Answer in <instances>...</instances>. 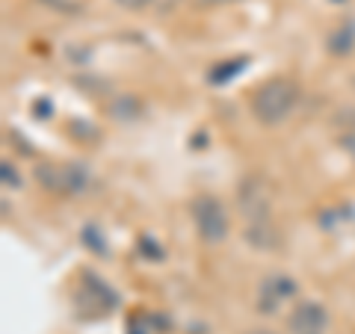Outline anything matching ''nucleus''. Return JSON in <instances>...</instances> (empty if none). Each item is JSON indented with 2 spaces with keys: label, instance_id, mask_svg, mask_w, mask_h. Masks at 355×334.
Segmentation results:
<instances>
[{
  "label": "nucleus",
  "instance_id": "1",
  "mask_svg": "<svg viewBox=\"0 0 355 334\" xmlns=\"http://www.w3.org/2000/svg\"><path fill=\"white\" fill-rule=\"evenodd\" d=\"M299 104V86L291 77H270L252 92V116L261 125H282Z\"/></svg>",
  "mask_w": 355,
  "mask_h": 334
},
{
  "label": "nucleus",
  "instance_id": "2",
  "mask_svg": "<svg viewBox=\"0 0 355 334\" xmlns=\"http://www.w3.org/2000/svg\"><path fill=\"white\" fill-rule=\"evenodd\" d=\"M190 216H193L196 234L207 243V246H216V243H222L228 237V228H231L228 210L216 195H210V193L196 195L190 202Z\"/></svg>",
  "mask_w": 355,
  "mask_h": 334
},
{
  "label": "nucleus",
  "instance_id": "3",
  "mask_svg": "<svg viewBox=\"0 0 355 334\" xmlns=\"http://www.w3.org/2000/svg\"><path fill=\"white\" fill-rule=\"evenodd\" d=\"M237 207H240V216L246 219V228L249 225H266L272 213V186L263 175H249L243 177V184L237 189Z\"/></svg>",
  "mask_w": 355,
  "mask_h": 334
},
{
  "label": "nucleus",
  "instance_id": "4",
  "mask_svg": "<svg viewBox=\"0 0 355 334\" xmlns=\"http://www.w3.org/2000/svg\"><path fill=\"white\" fill-rule=\"evenodd\" d=\"M36 181L57 195H77L89 184V169L80 163H42L36 169Z\"/></svg>",
  "mask_w": 355,
  "mask_h": 334
},
{
  "label": "nucleus",
  "instance_id": "5",
  "mask_svg": "<svg viewBox=\"0 0 355 334\" xmlns=\"http://www.w3.org/2000/svg\"><path fill=\"white\" fill-rule=\"evenodd\" d=\"M287 331L291 334H326L329 331V310L320 302H296L291 317H287Z\"/></svg>",
  "mask_w": 355,
  "mask_h": 334
},
{
  "label": "nucleus",
  "instance_id": "6",
  "mask_svg": "<svg viewBox=\"0 0 355 334\" xmlns=\"http://www.w3.org/2000/svg\"><path fill=\"white\" fill-rule=\"evenodd\" d=\"M296 290H299V284L293 281V278H287V275L263 278L261 287H258V310H261V314H275L284 299L296 296Z\"/></svg>",
  "mask_w": 355,
  "mask_h": 334
},
{
  "label": "nucleus",
  "instance_id": "7",
  "mask_svg": "<svg viewBox=\"0 0 355 334\" xmlns=\"http://www.w3.org/2000/svg\"><path fill=\"white\" fill-rule=\"evenodd\" d=\"M86 299H92L95 308L98 310H110V308H116L119 305V296L116 290L110 287L107 281H101L95 272H83V290H80Z\"/></svg>",
  "mask_w": 355,
  "mask_h": 334
},
{
  "label": "nucleus",
  "instance_id": "8",
  "mask_svg": "<svg viewBox=\"0 0 355 334\" xmlns=\"http://www.w3.org/2000/svg\"><path fill=\"white\" fill-rule=\"evenodd\" d=\"M326 48L331 57H347V53H352L355 51V21H343V24L331 30Z\"/></svg>",
  "mask_w": 355,
  "mask_h": 334
},
{
  "label": "nucleus",
  "instance_id": "9",
  "mask_svg": "<svg viewBox=\"0 0 355 334\" xmlns=\"http://www.w3.org/2000/svg\"><path fill=\"white\" fill-rule=\"evenodd\" d=\"M142 113V104L137 95H119L113 104H110V116H113L116 121H133Z\"/></svg>",
  "mask_w": 355,
  "mask_h": 334
},
{
  "label": "nucleus",
  "instance_id": "10",
  "mask_svg": "<svg viewBox=\"0 0 355 334\" xmlns=\"http://www.w3.org/2000/svg\"><path fill=\"white\" fill-rule=\"evenodd\" d=\"M246 62L249 60H234V62H228V65H219V69H214L210 71V83H228L231 77H234V71H240V69H246Z\"/></svg>",
  "mask_w": 355,
  "mask_h": 334
},
{
  "label": "nucleus",
  "instance_id": "11",
  "mask_svg": "<svg viewBox=\"0 0 355 334\" xmlns=\"http://www.w3.org/2000/svg\"><path fill=\"white\" fill-rule=\"evenodd\" d=\"M39 3L51 6V9H60V12H77V0H39Z\"/></svg>",
  "mask_w": 355,
  "mask_h": 334
},
{
  "label": "nucleus",
  "instance_id": "12",
  "mask_svg": "<svg viewBox=\"0 0 355 334\" xmlns=\"http://www.w3.org/2000/svg\"><path fill=\"white\" fill-rule=\"evenodd\" d=\"M3 184H6V186H18V184H21V177H18V172H15V166L3 163Z\"/></svg>",
  "mask_w": 355,
  "mask_h": 334
},
{
  "label": "nucleus",
  "instance_id": "13",
  "mask_svg": "<svg viewBox=\"0 0 355 334\" xmlns=\"http://www.w3.org/2000/svg\"><path fill=\"white\" fill-rule=\"evenodd\" d=\"M116 3L121 9H133V12H139V9H146L148 3H154V0H116Z\"/></svg>",
  "mask_w": 355,
  "mask_h": 334
},
{
  "label": "nucleus",
  "instance_id": "14",
  "mask_svg": "<svg viewBox=\"0 0 355 334\" xmlns=\"http://www.w3.org/2000/svg\"><path fill=\"white\" fill-rule=\"evenodd\" d=\"M340 148L355 160V130L352 133H343V137H340Z\"/></svg>",
  "mask_w": 355,
  "mask_h": 334
},
{
  "label": "nucleus",
  "instance_id": "15",
  "mask_svg": "<svg viewBox=\"0 0 355 334\" xmlns=\"http://www.w3.org/2000/svg\"><path fill=\"white\" fill-rule=\"evenodd\" d=\"M198 3H205V6H222V3H237V0H198Z\"/></svg>",
  "mask_w": 355,
  "mask_h": 334
},
{
  "label": "nucleus",
  "instance_id": "16",
  "mask_svg": "<svg viewBox=\"0 0 355 334\" xmlns=\"http://www.w3.org/2000/svg\"><path fill=\"white\" fill-rule=\"evenodd\" d=\"M246 334H275V331H270V328H254V331H246Z\"/></svg>",
  "mask_w": 355,
  "mask_h": 334
}]
</instances>
